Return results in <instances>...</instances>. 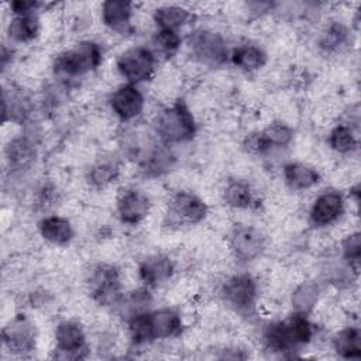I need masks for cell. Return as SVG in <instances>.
<instances>
[{"label":"cell","mask_w":361,"mask_h":361,"mask_svg":"<svg viewBox=\"0 0 361 361\" xmlns=\"http://www.w3.org/2000/svg\"><path fill=\"white\" fill-rule=\"evenodd\" d=\"M283 179L292 190H306L319 183L320 175L312 166L299 162H289L283 166Z\"/></svg>","instance_id":"7402d4cb"},{"label":"cell","mask_w":361,"mask_h":361,"mask_svg":"<svg viewBox=\"0 0 361 361\" xmlns=\"http://www.w3.org/2000/svg\"><path fill=\"white\" fill-rule=\"evenodd\" d=\"M87 283L90 295L97 303L110 306L120 302L121 285L118 269L116 267L109 264H97L92 268Z\"/></svg>","instance_id":"52a82bcc"},{"label":"cell","mask_w":361,"mask_h":361,"mask_svg":"<svg viewBox=\"0 0 361 361\" xmlns=\"http://www.w3.org/2000/svg\"><path fill=\"white\" fill-rule=\"evenodd\" d=\"M182 327L180 314L169 307L145 310L128 319V331L134 344L176 337Z\"/></svg>","instance_id":"6da1fadb"},{"label":"cell","mask_w":361,"mask_h":361,"mask_svg":"<svg viewBox=\"0 0 361 361\" xmlns=\"http://www.w3.org/2000/svg\"><path fill=\"white\" fill-rule=\"evenodd\" d=\"M162 147H157L155 149H152L142 161V169L145 173L148 175H154L158 176L164 172H166L173 161V157L171 155V152Z\"/></svg>","instance_id":"f546056e"},{"label":"cell","mask_w":361,"mask_h":361,"mask_svg":"<svg viewBox=\"0 0 361 361\" xmlns=\"http://www.w3.org/2000/svg\"><path fill=\"white\" fill-rule=\"evenodd\" d=\"M6 158L11 168L25 169L35 159L34 144L25 137H17L8 142L6 148Z\"/></svg>","instance_id":"cb8c5ba5"},{"label":"cell","mask_w":361,"mask_h":361,"mask_svg":"<svg viewBox=\"0 0 361 361\" xmlns=\"http://www.w3.org/2000/svg\"><path fill=\"white\" fill-rule=\"evenodd\" d=\"M38 230L41 237L54 245H68L75 235L71 221L56 214L44 217L38 224Z\"/></svg>","instance_id":"d6986e66"},{"label":"cell","mask_w":361,"mask_h":361,"mask_svg":"<svg viewBox=\"0 0 361 361\" xmlns=\"http://www.w3.org/2000/svg\"><path fill=\"white\" fill-rule=\"evenodd\" d=\"M149 303H151V296L147 290H135L123 299L121 309H123V313L127 314V317L130 319L138 313L148 310Z\"/></svg>","instance_id":"1f68e13d"},{"label":"cell","mask_w":361,"mask_h":361,"mask_svg":"<svg viewBox=\"0 0 361 361\" xmlns=\"http://www.w3.org/2000/svg\"><path fill=\"white\" fill-rule=\"evenodd\" d=\"M117 216L121 223L135 226L142 221L151 209L149 197L138 189H124L117 199Z\"/></svg>","instance_id":"5bb4252c"},{"label":"cell","mask_w":361,"mask_h":361,"mask_svg":"<svg viewBox=\"0 0 361 361\" xmlns=\"http://www.w3.org/2000/svg\"><path fill=\"white\" fill-rule=\"evenodd\" d=\"M1 338L4 347L17 355H24L35 348V329L23 314H18L4 326Z\"/></svg>","instance_id":"9c48e42d"},{"label":"cell","mask_w":361,"mask_h":361,"mask_svg":"<svg viewBox=\"0 0 361 361\" xmlns=\"http://www.w3.org/2000/svg\"><path fill=\"white\" fill-rule=\"evenodd\" d=\"M190 54L199 62L209 66H219L228 58V48L226 38L207 28L193 31L188 39Z\"/></svg>","instance_id":"8992f818"},{"label":"cell","mask_w":361,"mask_h":361,"mask_svg":"<svg viewBox=\"0 0 361 361\" xmlns=\"http://www.w3.org/2000/svg\"><path fill=\"white\" fill-rule=\"evenodd\" d=\"M152 18L158 30L178 31L179 28L190 23V20L193 18V14L186 7L176 6V4H165L154 10Z\"/></svg>","instance_id":"44dd1931"},{"label":"cell","mask_w":361,"mask_h":361,"mask_svg":"<svg viewBox=\"0 0 361 361\" xmlns=\"http://www.w3.org/2000/svg\"><path fill=\"white\" fill-rule=\"evenodd\" d=\"M103 58L99 44L93 41H82L80 44L61 52L54 62L56 75L65 78H78L96 69Z\"/></svg>","instance_id":"277c9868"},{"label":"cell","mask_w":361,"mask_h":361,"mask_svg":"<svg viewBox=\"0 0 361 361\" xmlns=\"http://www.w3.org/2000/svg\"><path fill=\"white\" fill-rule=\"evenodd\" d=\"M293 140V130L281 121L267 126L262 131L247 137L244 147L254 154H264L272 148H282Z\"/></svg>","instance_id":"30bf717a"},{"label":"cell","mask_w":361,"mask_h":361,"mask_svg":"<svg viewBox=\"0 0 361 361\" xmlns=\"http://www.w3.org/2000/svg\"><path fill=\"white\" fill-rule=\"evenodd\" d=\"M39 32V18L37 11L13 13L7 25L8 37L16 42H30Z\"/></svg>","instance_id":"ffe728a7"},{"label":"cell","mask_w":361,"mask_h":361,"mask_svg":"<svg viewBox=\"0 0 361 361\" xmlns=\"http://www.w3.org/2000/svg\"><path fill=\"white\" fill-rule=\"evenodd\" d=\"M155 133L164 145L180 144L196 134L195 117L183 100H176L159 111L155 120Z\"/></svg>","instance_id":"3957f363"},{"label":"cell","mask_w":361,"mask_h":361,"mask_svg":"<svg viewBox=\"0 0 361 361\" xmlns=\"http://www.w3.org/2000/svg\"><path fill=\"white\" fill-rule=\"evenodd\" d=\"M169 212L186 224H197L207 216L206 203L195 193L180 190L173 195L169 203Z\"/></svg>","instance_id":"2e32d148"},{"label":"cell","mask_w":361,"mask_h":361,"mask_svg":"<svg viewBox=\"0 0 361 361\" xmlns=\"http://www.w3.org/2000/svg\"><path fill=\"white\" fill-rule=\"evenodd\" d=\"M152 41H154V45L158 48V51L168 56L175 54L179 49L182 42L179 32L171 31V30H157Z\"/></svg>","instance_id":"d6a6232c"},{"label":"cell","mask_w":361,"mask_h":361,"mask_svg":"<svg viewBox=\"0 0 361 361\" xmlns=\"http://www.w3.org/2000/svg\"><path fill=\"white\" fill-rule=\"evenodd\" d=\"M223 298L228 306L238 313H251L258 298L255 279L248 274L230 276L223 285Z\"/></svg>","instance_id":"ba28073f"},{"label":"cell","mask_w":361,"mask_h":361,"mask_svg":"<svg viewBox=\"0 0 361 361\" xmlns=\"http://www.w3.org/2000/svg\"><path fill=\"white\" fill-rule=\"evenodd\" d=\"M117 71L127 83L138 85L148 80L155 71V52L144 45H137L126 49L117 58Z\"/></svg>","instance_id":"5b68a950"},{"label":"cell","mask_w":361,"mask_h":361,"mask_svg":"<svg viewBox=\"0 0 361 361\" xmlns=\"http://www.w3.org/2000/svg\"><path fill=\"white\" fill-rule=\"evenodd\" d=\"M313 337V324L307 314L293 312L286 320L268 324L262 333L268 350L275 353L292 351L307 344Z\"/></svg>","instance_id":"7a4b0ae2"},{"label":"cell","mask_w":361,"mask_h":361,"mask_svg":"<svg viewBox=\"0 0 361 361\" xmlns=\"http://www.w3.org/2000/svg\"><path fill=\"white\" fill-rule=\"evenodd\" d=\"M118 176V168L113 162H100L89 172V182L96 188H104Z\"/></svg>","instance_id":"4dcf8cb0"},{"label":"cell","mask_w":361,"mask_h":361,"mask_svg":"<svg viewBox=\"0 0 361 361\" xmlns=\"http://www.w3.org/2000/svg\"><path fill=\"white\" fill-rule=\"evenodd\" d=\"M319 299V286L314 282H305L299 285L292 295V306L295 312L307 314Z\"/></svg>","instance_id":"f1b7e54d"},{"label":"cell","mask_w":361,"mask_h":361,"mask_svg":"<svg viewBox=\"0 0 361 361\" xmlns=\"http://www.w3.org/2000/svg\"><path fill=\"white\" fill-rule=\"evenodd\" d=\"M344 213V197L337 190H324L310 207V221L316 227H324L341 217Z\"/></svg>","instance_id":"9a60e30c"},{"label":"cell","mask_w":361,"mask_h":361,"mask_svg":"<svg viewBox=\"0 0 361 361\" xmlns=\"http://www.w3.org/2000/svg\"><path fill=\"white\" fill-rule=\"evenodd\" d=\"M223 197L226 204L233 209H248L254 203V192L251 186L243 180L228 182Z\"/></svg>","instance_id":"484cf974"},{"label":"cell","mask_w":361,"mask_h":361,"mask_svg":"<svg viewBox=\"0 0 361 361\" xmlns=\"http://www.w3.org/2000/svg\"><path fill=\"white\" fill-rule=\"evenodd\" d=\"M334 350L343 358L361 357V331L358 327H345L333 338Z\"/></svg>","instance_id":"d4e9b609"},{"label":"cell","mask_w":361,"mask_h":361,"mask_svg":"<svg viewBox=\"0 0 361 361\" xmlns=\"http://www.w3.org/2000/svg\"><path fill=\"white\" fill-rule=\"evenodd\" d=\"M347 41H348L347 27L338 21H334V23H330L320 34L319 47L324 52L330 54L341 49L347 44Z\"/></svg>","instance_id":"4316f807"},{"label":"cell","mask_w":361,"mask_h":361,"mask_svg":"<svg viewBox=\"0 0 361 361\" xmlns=\"http://www.w3.org/2000/svg\"><path fill=\"white\" fill-rule=\"evenodd\" d=\"M109 103L111 111L121 121H131L142 113L145 99L137 85L126 83L111 93Z\"/></svg>","instance_id":"7c38bea8"},{"label":"cell","mask_w":361,"mask_h":361,"mask_svg":"<svg viewBox=\"0 0 361 361\" xmlns=\"http://www.w3.org/2000/svg\"><path fill=\"white\" fill-rule=\"evenodd\" d=\"M175 271L173 262L164 254H154L141 261L138 267V275L141 281L151 288L159 286L169 281Z\"/></svg>","instance_id":"ac0fdd59"},{"label":"cell","mask_w":361,"mask_h":361,"mask_svg":"<svg viewBox=\"0 0 361 361\" xmlns=\"http://www.w3.org/2000/svg\"><path fill=\"white\" fill-rule=\"evenodd\" d=\"M230 61L234 66L245 71V72H254L261 69L267 63V54L262 48L251 44L240 45L235 49L231 51L228 55Z\"/></svg>","instance_id":"603a6c76"},{"label":"cell","mask_w":361,"mask_h":361,"mask_svg":"<svg viewBox=\"0 0 361 361\" xmlns=\"http://www.w3.org/2000/svg\"><path fill=\"white\" fill-rule=\"evenodd\" d=\"M230 248L237 259L248 262L261 255L265 248V237L252 226H240L230 235Z\"/></svg>","instance_id":"4fadbf2b"},{"label":"cell","mask_w":361,"mask_h":361,"mask_svg":"<svg viewBox=\"0 0 361 361\" xmlns=\"http://www.w3.org/2000/svg\"><path fill=\"white\" fill-rule=\"evenodd\" d=\"M102 21L103 24L120 35H130L133 27V3L124 0H107L102 3Z\"/></svg>","instance_id":"e0dca14e"},{"label":"cell","mask_w":361,"mask_h":361,"mask_svg":"<svg viewBox=\"0 0 361 361\" xmlns=\"http://www.w3.org/2000/svg\"><path fill=\"white\" fill-rule=\"evenodd\" d=\"M343 258L347 261L348 267L354 272H358V265L361 258V241H360L358 233L350 234L343 241Z\"/></svg>","instance_id":"836d02e7"},{"label":"cell","mask_w":361,"mask_h":361,"mask_svg":"<svg viewBox=\"0 0 361 361\" xmlns=\"http://www.w3.org/2000/svg\"><path fill=\"white\" fill-rule=\"evenodd\" d=\"M329 144L331 149L338 154H351L358 147L357 137L354 135L351 127L345 124H338L330 131Z\"/></svg>","instance_id":"83f0119b"},{"label":"cell","mask_w":361,"mask_h":361,"mask_svg":"<svg viewBox=\"0 0 361 361\" xmlns=\"http://www.w3.org/2000/svg\"><path fill=\"white\" fill-rule=\"evenodd\" d=\"M55 350L61 358H82L86 353V334L82 326L71 320L61 322L55 330Z\"/></svg>","instance_id":"8fae6325"}]
</instances>
